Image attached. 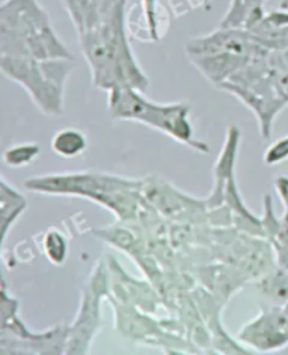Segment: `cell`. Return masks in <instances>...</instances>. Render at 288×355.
<instances>
[{
  "label": "cell",
  "instance_id": "obj_1",
  "mask_svg": "<svg viewBox=\"0 0 288 355\" xmlns=\"http://www.w3.org/2000/svg\"><path fill=\"white\" fill-rule=\"evenodd\" d=\"M78 37L96 87L105 92L117 87L144 92L148 87V78L139 68L128 41L126 10L101 15L96 28Z\"/></svg>",
  "mask_w": 288,
  "mask_h": 355
},
{
  "label": "cell",
  "instance_id": "obj_2",
  "mask_svg": "<svg viewBox=\"0 0 288 355\" xmlns=\"http://www.w3.org/2000/svg\"><path fill=\"white\" fill-rule=\"evenodd\" d=\"M2 55L35 59H72L53 31L38 0H6L0 6Z\"/></svg>",
  "mask_w": 288,
  "mask_h": 355
},
{
  "label": "cell",
  "instance_id": "obj_3",
  "mask_svg": "<svg viewBox=\"0 0 288 355\" xmlns=\"http://www.w3.org/2000/svg\"><path fill=\"white\" fill-rule=\"evenodd\" d=\"M142 93V90L134 87L110 90L108 110L111 116L149 125L194 149L208 152L204 144L193 139L194 131L189 120L190 107L187 104H159L148 100Z\"/></svg>",
  "mask_w": 288,
  "mask_h": 355
},
{
  "label": "cell",
  "instance_id": "obj_4",
  "mask_svg": "<svg viewBox=\"0 0 288 355\" xmlns=\"http://www.w3.org/2000/svg\"><path fill=\"white\" fill-rule=\"evenodd\" d=\"M68 61L2 55V72L23 86L44 114L55 115L64 107L65 85L72 72Z\"/></svg>",
  "mask_w": 288,
  "mask_h": 355
},
{
  "label": "cell",
  "instance_id": "obj_5",
  "mask_svg": "<svg viewBox=\"0 0 288 355\" xmlns=\"http://www.w3.org/2000/svg\"><path fill=\"white\" fill-rule=\"evenodd\" d=\"M190 61L210 82L219 87V85L229 80L242 68H245L252 59L222 52L204 56H192Z\"/></svg>",
  "mask_w": 288,
  "mask_h": 355
},
{
  "label": "cell",
  "instance_id": "obj_6",
  "mask_svg": "<svg viewBox=\"0 0 288 355\" xmlns=\"http://www.w3.org/2000/svg\"><path fill=\"white\" fill-rule=\"evenodd\" d=\"M249 31L270 51L288 49V10L270 12Z\"/></svg>",
  "mask_w": 288,
  "mask_h": 355
},
{
  "label": "cell",
  "instance_id": "obj_7",
  "mask_svg": "<svg viewBox=\"0 0 288 355\" xmlns=\"http://www.w3.org/2000/svg\"><path fill=\"white\" fill-rule=\"evenodd\" d=\"M101 2L103 0H62L78 35L86 34L100 24Z\"/></svg>",
  "mask_w": 288,
  "mask_h": 355
},
{
  "label": "cell",
  "instance_id": "obj_8",
  "mask_svg": "<svg viewBox=\"0 0 288 355\" xmlns=\"http://www.w3.org/2000/svg\"><path fill=\"white\" fill-rule=\"evenodd\" d=\"M89 146L86 135L76 128H62L52 137L51 149L55 155L64 159H75L82 156Z\"/></svg>",
  "mask_w": 288,
  "mask_h": 355
},
{
  "label": "cell",
  "instance_id": "obj_9",
  "mask_svg": "<svg viewBox=\"0 0 288 355\" xmlns=\"http://www.w3.org/2000/svg\"><path fill=\"white\" fill-rule=\"evenodd\" d=\"M40 145L38 144H17L13 146H9L3 152V162L6 166L13 168H20L24 166H28L40 156Z\"/></svg>",
  "mask_w": 288,
  "mask_h": 355
},
{
  "label": "cell",
  "instance_id": "obj_10",
  "mask_svg": "<svg viewBox=\"0 0 288 355\" xmlns=\"http://www.w3.org/2000/svg\"><path fill=\"white\" fill-rule=\"evenodd\" d=\"M142 19H144V30H145V41H159L164 30H162V20L158 12V0H141Z\"/></svg>",
  "mask_w": 288,
  "mask_h": 355
},
{
  "label": "cell",
  "instance_id": "obj_11",
  "mask_svg": "<svg viewBox=\"0 0 288 355\" xmlns=\"http://www.w3.org/2000/svg\"><path fill=\"white\" fill-rule=\"evenodd\" d=\"M44 248L48 259L53 264H62L65 261L68 254V246L65 238L60 232H49L44 241Z\"/></svg>",
  "mask_w": 288,
  "mask_h": 355
},
{
  "label": "cell",
  "instance_id": "obj_12",
  "mask_svg": "<svg viewBox=\"0 0 288 355\" xmlns=\"http://www.w3.org/2000/svg\"><path fill=\"white\" fill-rule=\"evenodd\" d=\"M263 160L267 166H277L288 160V135L274 141L264 152Z\"/></svg>",
  "mask_w": 288,
  "mask_h": 355
},
{
  "label": "cell",
  "instance_id": "obj_13",
  "mask_svg": "<svg viewBox=\"0 0 288 355\" xmlns=\"http://www.w3.org/2000/svg\"><path fill=\"white\" fill-rule=\"evenodd\" d=\"M248 0H230L229 9L221 21V27L242 28V15Z\"/></svg>",
  "mask_w": 288,
  "mask_h": 355
},
{
  "label": "cell",
  "instance_id": "obj_14",
  "mask_svg": "<svg viewBox=\"0 0 288 355\" xmlns=\"http://www.w3.org/2000/svg\"><path fill=\"white\" fill-rule=\"evenodd\" d=\"M276 190L278 193L280 200L284 202L285 209H288V177L278 175L276 179Z\"/></svg>",
  "mask_w": 288,
  "mask_h": 355
},
{
  "label": "cell",
  "instance_id": "obj_15",
  "mask_svg": "<svg viewBox=\"0 0 288 355\" xmlns=\"http://www.w3.org/2000/svg\"><path fill=\"white\" fill-rule=\"evenodd\" d=\"M278 86H280V89H281L282 94H284V96L287 97V100H288V71L284 72V73H281V75L278 76Z\"/></svg>",
  "mask_w": 288,
  "mask_h": 355
}]
</instances>
